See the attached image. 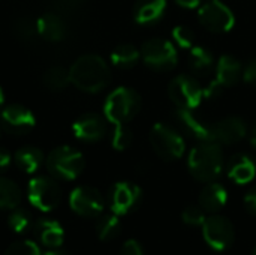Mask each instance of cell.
Listing matches in <instances>:
<instances>
[{
  "label": "cell",
  "instance_id": "d6986e66",
  "mask_svg": "<svg viewBox=\"0 0 256 255\" xmlns=\"http://www.w3.org/2000/svg\"><path fill=\"white\" fill-rule=\"evenodd\" d=\"M166 12V0H136L134 5V18L136 23L152 26L159 23Z\"/></svg>",
  "mask_w": 256,
  "mask_h": 255
},
{
  "label": "cell",
  "instance_id": "277c9868",
  "mask_svg": "<svg viewBox=\"0 0 256 255\" xmlns=\"http://www.w3.org/2000/svg\"><path fill=\"white\" fill-rule=\"evenodd\" d=\"M140 110L141 96L130 87H118L112 90L104 104L105 117L114 125L130 122L140 113Z\"/></svg>",
  "mask_w": 256,
  "mask_h": 255
},
{
  "label": "cell",
  "instance_id": "603a6c76",
  "mask_svg": "<svg viewBox=\"0 0 256 255\" xmlns=\"http://www.w3.org/2000/svg\"><path fill=\"white\" fill-rule=\"evenodd\" d=\"M14 162L21 171L27 174H33L42 167V164L45 162V156L40 149L34 146H24L15 152Z\"/></svg>",
  "mask_w": 256,
  "mask_h": 255
},
{
  "label": "cell",
  "instance_id": "ab89813d",
  "mask_svg": "<svg viewBox=\"0 0 256 255\" xmlns=\"http://www.w3.org/2000/svg\"><path fill=\"white\" fill-rule=\"evenodd\" d=\"M202 0H176V3L178 6H183V8H188V9H194L196 6L201 5Z\"/></svg>",
  "mask_w": 256,
  "mask_h": 255
},
{
  "label": "cell",
  "instance_id": "e0dca14e",
  "mask_svg": "<svg viewBox=\"0 0 256 255\" xmlns=\"http://www.w3.org/2000/svg\"><path fill=\"white\" fill-rule=\"evenodd\" d=\"M33 233L34 237L38 239V242L40 245H44L45 248H57L63 245L64 240V230L60 225V222L54 221V219H38L33 224Z\"/></svg>",
  "mask_w": 256,
  "mask_h": 255
},
{
  "label": "cell",
  "instance_id": "6da1fadb",
  "mask_svg": "<svg viewBox=\"0 0 256 255\" xmlns=\"http://www.w3.org/2000/svg\"><path fill=\"white\" fill-rule=\"evenodd\" d=\"M69 75L70 83L87 93H98L111 81V69L98 54H84L78 57L70 66Z\"/></svg>",
  "mask_w": 256,
  "mask_h": 255
},
{
  "label": "cell",
  "instance_id": "f35d334b",
  "mask_svg": "<svg viewBox=\"0 0 256 255\" xmlns=\"http://www.w3.org/2000/svg\"><path fill=\"white\" fill-rule=\"evenodd\" d=\"M10 161H12L10 155H9L4 149H0V173L6 171V170L9 168Z\"/></svg>",
  "mask_w": 256,
  "mask_h": 255
},
{
  "label": "cell",
  "instance_id": "f1b7e54d",
  "mask_svg": "<svg viewBox=\"0 0 256 255\" xmlns=\"http://www.w3.org/2000/svg\"><path fill=\"white\" fill-rule=\"evenodd\" d=\"M12 33L22 42H32L36 36H39L38 21L30 17H18L12 23Z\"/></svg>",
  "mask_w": 256,
  "mask_h": 255
},
{
  "label": "cell",
  "instance_id": "8fae6325",
  "mask_svg": "<svg viewBox=\"0 0 256 255\" xmlns=\"http://www.w3.org/2000/svg\"><path fill=\"white\" fill-rule=\"evenodd\" d=\"M200 23L213 33H225L234 27L236 18L232 11L219 0L204 3L198 11Z\"/></svg>",
  "mask_w": 256,
  "mask_h": 255
},
{
  "label": "cell",
  "instance_id": "ba28073f",
  "mask_svg": "<svg viewBox=\"0 0 256 255\" xmlns=\"http://www.w3.org/2000/svg\"><path fill=\"white\" fill-rule=\"evenodd\" d=\"M168 95L177 108L195 110L204 98V89L190 75H177L168 86Z\"/></svg>",
  "mask_w": 256,
  "mask_h": 255
},
{
  "label": "cell",
  "instance_id": "d4e9b609",
  "mask_svg": "<svg viewBox=\"0 0 256 255\" xmlns=\"http://www.w3.org/2000/svg\"><path fill=\"white\" fill-rule=\"evenodd\" d=\"M96 234L102 242H110L116 239L122 231V224L118 219V215L116 213H102L98 216L96 225H94Z\"/></svg>",
  "mask_w": 256,
  "mask_h": 255
},
{
  "label": "cell",
  "instance_id": "60d3db41",
  "mask_svg": "<svg viewBox=\"0 0 256 255\" xmlns=\"http://www.w3.org/2000/svg\"><path fill=\"white\" fill-rule=\"evenodd\" d=\"M42 255H70L66 249H63L62 246H57V248H48Z\"/></svg>",
  "mask_w": 256,
  "mask_h": 255
},
{
  "label": "cell",
  "instance_id": "7402d4cb",
  "mask_svg": "<svg viewBox=\"0 0 256 255\" xmlns=\"http://www.w3.org/2000/svg\"><path fill=\"white\" fill-rule=\"evenodd\" d=\"M228 170V176L240 185L249 183L254 180L256 174V164L254 162L252 158H249L248 155H234L226 165Z\"/></svg>",
  "mask_w": 256,
  "mask_h": 255
},
{
  "label": "cell",
  "instance_id": "9a60e30c",
  "mask_svg": "<svg viewBox=\"0 0 256 255\" xmlns=\"http://www.w3.org/2000/svg\"><path fill=\"white\" fill-rule=\"evenodd\" d=\"M248 134V128L240 117H225L212 125V141L219 144H236Z\"/></svg>",
  "mask_w": 256,
  "mask_h": 255
},
{
  "label": "cell",
  "instance_id": "b9f144b4",
  "mask_svg": "<svg viewBox=\"0 0 256 255\" xmlns=\"http://www.w3.org/2000/svg\"><path fill=\"white\" fill-rule=\"evenodd\" d=\"M250 144H252L254 149H256V123L254 125L252 131H250Z\"/></svg>",
  "mask_w": 256,
  "mask_h": 255
},
{
  "label": "cell",
  "instance_id": "484cf974",
  "mask_svg": "<svg viewBox=\"0 0 256 255\" xmlns=\"http://www.w3.org/2000/svg\"><path fill=\"white\" fill-rule=\"evenodd\" d=\"M141 57V51L132 44H120L111 53V62L120 69L134 68Z\"/></svg>",
  "mask_w": 256,
  "mask_h": 255
},
{
  "label": "cell",
  "instance_id": "ac0fdd59",
  "mask_svg": "<svg viewBox=\"0 0 256 255\" xmlns=\"http://www.w3.org/2000/svg\"><path fill=\"white\" fill-rule=\"evenodd\" d=\"M226 201H228V192L225 186L216 182H208L200 192V198H198L200 207L208 215H214L220 212L225 207Z\"/></svg>",
  "mask_w": 256,
  "mask_h": 255
},
{
  "label": "cell",
  "instance_id": "3957f363",
  "mask_svg": "<svg viewBox=\"0 0 256 255\" xmlns=\"http://www.w3.org/2000/svg\"><path fill=\"white\" fill-rule=\"evenodd\" d=\"M48 173L56 180H75L86 167L84 156L70 146H60L50 152L45 159Z\"/></svg>",
  "mask_w": 256,
  "mask_h": 255
},
{
  "label": "cell",
  "instance_id": "cb8c5ba5",
  "mask_svg": "<svg viewBox=\"0 0 256 255\" xmlns=\"http://www.w3.org/2000/svg\"><path fill=\"white\" fill-rule=\"evenodd\" d=\"M188 60H189L190 71L196 75H206L207 72L212 71V68L214 65V57H213L212 51L201 45H195L190 48Z\"/></svg>",
  "mask_w": 256,
  "mask_h": 255
},
{
  "label": "cell",
  "instance_id": "30bf717a",
  "mask_svg": "<svg viewBox=\"0 0 256 255\" xmlns=\"http://www.w3.org/2000/svg\"><path fill=\"white\" fill-rule=\"evenodd\" d=\"M142 201V191L132 182H117L110 194L108 204L112 213L122 216L135 212Z\"/></svg>",
  "mask_w": 256,
  "mask_h": 255
},
{
  "label": "cell",
  "instance_id": "e575fe53",
  "mask_svg": "<svg viewBox=\"0 0 256 255\" xmlns=\"http://www.w3.org/2000/svg\"><path fill=\"white\" fill-rule=\"evenodd\" d=\"M120 255H144V249L141 246V243L135 239H129L123 243Z\"/></svg>",
  "mask_w": 256,
  "mask_h": 255
},
{
  "label": "cell",
  "instance_id": "ffe728a7",
  "mask_svg": "<svg viewBox=\"0 0 256 255\" xmlns=\"http://www.w3.org/2000/svg\"><path fill=\"white\" fill-rule=\"evenodd\" d=\"M243 77V66L238 59L231 54H224L216 63V81L222 87L236 86Z\"/></svg>",
  "mask_w": 256,
  "mask_h": 255
},
{
  "label": "cell",
  "instance_id": "9c48e42d",
  "mask_svg": "<svg viewBox=\"0 0 256 255\" xmlns=\"http://www.w3.org/2000/svg\"><path fill=\"white\" fill-rule=\"evenodd\" d=\"M202 236L206 243L214 251L228 249L236 239V230L232 222L222 215H210L202 224Z\"/></svg>",
  "mask_w": 256,
  "mask_h": 255
},
{
  "label": "cell",
  "instance_id": "7a4b0ae2",
  "mask_svg": "<svg viewBox=\"0 0 256 255\" xmlns=\"http://www.w3.org/2000/svg\"><path fill=\"white\" fill-rule=\"evenodd\" d=\"M224 152L216 141H201L195 146L188 158V167L190 174L202 182H214L224 171Z\"/></svg>",
  "mask_w": 256,
  "mask_h": 255
},
{
  "label": "cell",
  "instance_id": "2e32d148",
  "mask_svg": "<svg viewBox=\"0 0 256 255\" xmlns=\"http://www.w3.org/2000/svg\"><path fill=\"white\" fill-rule=\"evenodd\" d=\"M72 131L78 140L94 143L106 135V122L96 113H87L75 120Z\"/></svg>",
  "mask_w": 256,
  "mask_h": 255
},
{
  "label": "cell",
  "instance_id": "4dcf8cb0",
  "mask_svg": "<svg viewBox=\"0 0 256 255\" xmlns=\"http://www.w3.org/2000/svg\"><path fill=\"white\" fill-rule=\"evenodd\" d=\"M134 141V134L126 123H117L111 135V144L116 150H126Z\"/></svg>",
  "mask_w": 256,
  "mask_h": 255
},
{
  "label": "cell",
  "instance_id": "f546056e",
  "mask_svg": "<svg viewBox=\"0 0 256 255\" xmlns=\"http://www.w3.org/2000/svg\"><path fill=\"white\" fill-rule=\"evenodd\" d=\"M33 216L28 210L26 209H12V212L8 216V225L9 228L16 233V234H24L28 230L33 228Z\"/></svg>",
  "mask_w": 256,
  "mask_h": 255
},
{
  "label": "cell",
  "instance_id": "4fadbf2b",
  "mask_svg": "<svg viewBox=\"0 0 256 255\" xmlns=\"http://www.w3.org/2000/svg\"><path fill=\"white\" fill-rule=\"evenodd\" d=\"M69 206L82 218H98L104 212L105 198L92 186H78L69 195Z\"/></svg>",
  "mask_w": 256,
  "mask_h": 255
},
{
  "label": "cell",
  "instance_id": "8992f818",
  "mask_svg": "<svg viewBox=\"0 0 256 255\" xmlns=\"http://www.w3.org/2000/svg\"><path fill=\"white\" fill-rule=\"evenodd\" d=\"M27 197L34 209L40 212H51L60 204L62 191L52 176H38L28 182Z\"/></svg>",
  "mask_w": 256,
  "mask_h": 255
},
{
  "label": "cell",
  "instance_id": "52a82bcc",
  "mask_svg": "<svg viewBox=\"0 0 256 255\" xmlns=\"http://www.w3.org/2000/svg\"><path fill=\"white\" fill-rule=\"evenodd\" d=\"M141 57L147 66L156 71H170L177 65L178 54L172 42L164 38H153L142 44Z\"/></svg>",
  "mask_w": 256,
  "mask_h": 255
},
{
  "label": "cell",
  "instance_id": "f6af8a7d",
  "mask_svg": "<svg viewBox=\"0 0 256 255\" xmlns=\"http://www.w3.org/2000/svg\"><path fill=\"white\" fill-rule=\"evenodd\" d=\"M0 132H2V126H0Z\"/></svg>",
  "mask_w": 256,
  "mask_h": 255
},
{
  "label": "cell",
  "instance_id": "836d02e7",
  "mask_svg": "<svg viewBox=\"0 0 256 255\" xmlns=\"http://www.w3.org/2000/svg\"><path fill=\"white\" fill-rule=\"evenodd\" d=\"M172 39L182 48H192V45L195 42V33L188 26H177L172 30Z\"/></svg>",
  "mask_w": 256,
  "mask_h": 255
},
{
  "label": "cell",
  "instance_id": "83f0119b",
  "mask_svg": "<svg viewBox=\"0 0 256 255\" xmlns=\"http://www.w3.org/2000/svg\"><path fill=\"white\" fill-rule=\"evenodd\" d=\"M42 81L48 90L60 92L66 89L68 84L70 83V75H69V71L64 69L63 66H51L50 69L45 71Z\"/></svg>",
  "mask_w": 256,
  "mask_h": 255
},
{
  "label": "cell",
  "instance_id": "d6a6232c",
  "mask_svg": "<svg viewBox=\"0 0 256 255\" xmlns=\"http://www.w3.org/2000/svg\"><path fill=\"white\" fill-rule=\"evenodd\" d=\"M182 221L189 227H202L206 221V212L198 206H188L182 212Z\"/></svg>",
  "mask_w": 256,
  "mask_h": 255
},
{
  "label": "cell",
  "instance_id": "7c38bea8",
  "mask_svg": "<svg viewBox=\"0 0 256 255\" xmlns=\"http://www.w3.org/2000/svg\"><path fill=\"white\" fill-rule=\"evenodd\" d=\"M36 125V119L33 113L20 104H10L2 108L0 111V126L2 131L9 135H26Z\"/></svg>",
  "mask_w": 256,
  "mask_h": 255
},
{
  "label": "cell",
  "instance_id": "1f68e13d",
  "mask_svg": "<svg viewBox=\"0 0 256 255\" xmlns=\"http://www.w3.org/2000/svg\"><path fill=\"white\" fill-rule=\"evenodd\" d=\"M4 255H42L39 246L33 240H18L8 246Z\"/></svg>",
  "mask_w": 256,
  "mask_h": 255
},
{
  "label": "cell",
  "instance_id": "5bb4252c",
  "mask_svg": "<svg viewBox=\"0 0 256 255\" xmlns=\"http://www.w3.org/2000/svg\"><path fill=\"white\" fill-rule=\"evenodd\" d=\"M176 125L186 135L200 141H212V125L200 117L194 110L177 108L172 114Z\"/></svg>",
  "mask_w": 256,
  "mask_h": 255
},
{
  "label": "cell",
  "instance_id": "4316f807",
  "mask_svg": "<svg viewBox=\"0 0 256 255\" xmlns=\"http://www.w3.org/2000/svg\"><path fill=\"white\" fill-rule=\"evenodd\" d=\"M22 198L20 186L8 179L0 176V209L3 210H12L20 206Z\"/></svg>",
  "mask_w": 256,
  "mask_h": 255
},
{
  "label": "cell",
  "instance_id": "7bdbcfd3",
  "mask_svg": "<svg viewBox=\"0 0 256 255\" xmlns=\"http://www.w3.org/2000/svg\"><path fill=\"white\" fill-rule=\"evenodd\" d=\"M2 104H3V90L0 87V107H2Z\"/></svg>",
  "mask_w": 256,
  "mask_h": 255
},
{
  "label": "cell",
  "instance_id": "d590c367",
  "mask_svg": "<svg viewBox=\"0 0 256 255\" xmlns=\"http://www.w3.org/2000/svg\"><path fill=\"white\" fill-rule=\"evenodd\" d=\"M243 78L246 83L256 86V57H254L243 71Z\"/></svg>",
  "mask_w": 256,
  "mask_h": 255
},
{
  "label": "cell",
  "instance_id": "5b68a950",
  "mask_svg": "<svg viewBox=\"0 0 256 255\" xmlns=\"http://www.w3.org/2000/svg\"><path fill=\"white\" fill-rule=\"evenodd\" d=\"M148 140L156 155L165 161L180 159L186 149L182 134L165 123H156L150 131Z\"/></svg>",
  "mask_w": 256,
  "mask_h": 255
},
{
  "label": "cell",
  "instance_id": "ee69618b",
  "mask_svg": "<svg viewBox=\"0 0 256 255\" xmlns=\"http://www.w3.org/2000/svg\"><path fill=\"white\" fill-rule=\"evenodd\" d=\"M254 255H256V248H255V251H254Z\"/></svg>",
  "mask_w": 256,
  "mask_h": 255
},
{
  "label": "cell",
  "instance_id": "44dd1931",
  "mask_svg": "<svg viewBox=\"0 0 256 255\" xmlns=\"http://www.w3.org/2000/svg\"><path fill=\"white\" fill-rule=\"evenodd\" d=\"M38 32L39 36L48 42H58L66 36V23L56 12H46L38 20Z\"/></svg>",
  "mask_w": 256,
  "mask_h": 255
},
{
  "label": "cell",
  "instance_id": "8d00e7d4",
  "mask_svg": "<svg viewBox=\"0 0 256 255\" xmlns=\"http://www.w3.org/2000/svg\"><path fill=\"white\" fill-rule=\"evenodd\" d=\"M52 6L56 9H60V11H70V9H75L78 8L82 0H51Z\"/></svg>",
  "mask_w": 256,
  "mask_h": 255
},
{
  "label": "cell",
  "instance_id": "74e56055",
  "mask_svg": "<svg viewBox=\"0 0 256 255\" xmlns=\"http://www.w3.org/2000/svg\"><path fill=\"white\" fill-rule=\"evenodd\" d=\"M244 207L250 215L256 216V188L250 189L246 195H244Z\"/></svg>",
  "mask_w": 256,
  "mask_h": 255
}]
</instances>
